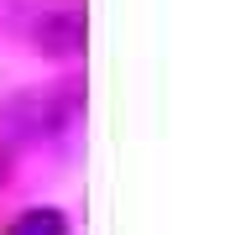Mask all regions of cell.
I'll use <instances>...</instances> for the list:
<instances>
[{"instance_id":"3957f363","label":"cell","mask_w":251,"mask_h":235,"mask_svg":"<svg viewBox=\"0 0 251 235\" xmlns=\"http://www.w3.org/2000/svg\"><path fill=\"white\" fill-rule=\"evenodd\" d=\"M11 235H68L58 209H26V214L11 225Z\"/></svg>"},{"instance_id":"7a4b0ae2","label":"cell","mask_w":251,"mask_h":235,"mask_svg":"<svg viewBox=\"0 0 251 235\" xmlns=\"http://www.w3.org/2000/svg\"><path fill=\"white\" fill-rule=\"evenodd\" d=\"M26 31H31V42H37V52H74L78 37H84V16L74 5H47L42 16L26 21Z\"/></svg>"},{"instance_id":"6da1fadb","label":"cell","mask_w":251,"mask_h":235,"mask_svg":"<svg viewBox=\"0 0 251 235\" xmlns=\"http://www.w3.org/2000/svg\"><path fill=\"white\" fill-rule=\"evenodd\" d=\"M74 115V94L63 89H21L0 105V136L5 141H37V136H58Z\"/></svg>"}]
</instances>
